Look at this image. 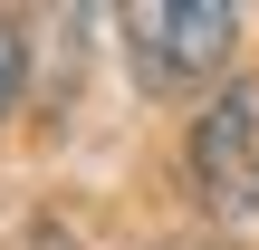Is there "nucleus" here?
Segmentation results:
<instances>
[{
    "label": "nucleus",
    "mask_w": 259,
    "mask_h": 250,
    "mask_svg": "<svg viewBox=\"0 0 259 250\" xmlns=\"http://www.w3.org/2000/svg\"><path fill=\"white\" fill-rule=\"evenodd\" d=\"M115 19H125V48H135V77L144 87H192L240 39V10L231 0H135Z\"/></svg>",
    "instance_id": "f257e3e1"
},
{
    "label": "nucleus",
    "mask_w": 259,
    "mask_h": 250,
    "mask_svg": "<svg viewBox=\"0 0 259 250\" xmlns=\"http://www.w3.org/2000/svg\"><path fill=\"white\" fill-rule=\"evenodd\" d=\"M192 183H202V202L231 231H259V77H231L202 106V125H192Z\"/></svg>",
    "instance_id": "f03ea898"
},
{
    "label": "nucleus",
    "mask_w": 259,
    "mask_h": 250,
    "mask_svg": "<svg viewBox=\"0 0 259 250\" xmlns=\"http://www.w3.org/2000/svg\"><path fill=\"white\" fill-rule=\"evenodd\" d=\"M19 77H29V39H19V19L0 10V116L19 106Z\"/></svg>",
    "instance_id": "7ed1b4c3"
}]
</instances>
